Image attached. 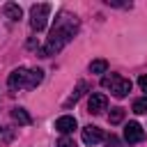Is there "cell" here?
I'll return each mask as SVG.
<instances>
[{"label":"cell","instance_id":"7a4b0ae2","mask_svg":"<svg viewBox=\"0 0 147 147\" xmlns=\"http://www.w3.org/2000/svg\"><path fill=\"white\" fill-rule=\"evenodd\" d=\"M101 85H103V87H108V90H110V94H113V96H117V99H122V96H126V94L131 92V80H129V78H124V76H117V74L106 76V78L101 80Z\"/></svg>","mask_w":147,"mask_h":147},{"label":"cell","instance_id":"4fadbf2b","mask_svg":"<svg viewBox=\"0 0 147 147\" xmlns=\"http://www.w3.org/2000/svg\"><path fill=\"white\" fill-rule=\"evenodd\" d=\"M131 110H133V113H138V115H145V113H147V94H145V96H140V99H136Z\"/></svg>","mask_w":147,"mask_h":147},{"label":"cell","instance_id":"30bf717a","mask_svg":"<svg viewBox=\"0 0 147 147\" xmlns=\"http://www.w3.org/2000/svg\"><path fill=\"white\" fill-rule=\"evenodd\" d=\"M85 90H87V83H78V87H76V90H74V94H71V96H69V99H67V101H64V108H69V106H71V103H76V101H78V99H80V94H83V92H85Z\"/></svg>","mask_w":147,"mask_h":147},{"label":"cell","instance_id":"7c38bea8","mask_svg":"<svg viewBox=\"0 0 147 147\" xmlns=\"http://www.w3.org/2000/svg\"><path fill=\"white\" fill-rule=\"evenodd\" d=\"M5 11H7V16H9L11 21H18V18H21V14H23V11H21V7H18V5H14V2L5 5Z\"/></svg>","mask_w":147,"mask_h":147},{"label":"cell","instance_id":"8992f818","mask_svg":"<svg viewBox=\"0 0 147 147\" xmlns=\"http://www.w3.org/2000/svg\"><path fill=\"white\" fill-rule=\"evenodd\" d=\"M87 108H90V113H92V115L103 113V110L108 108V96H106V94H101V92L92 94V96H90V101H87Z\"/></svg>","mask_w":147,"mask_h":147},{"label":"cell","instance_id":"5bb4252c","mask_svg":"<svg viewBox=\"0 0 147 147\" xmlns=\"http://www.w3.org/2000/svg\"><path fill=\"white\" fill-rule=\"evenodd\" d=\"M106 69H108V62L106 60H94L90 64V71L92 74H106Z\"/></svg>","mask_w":147,"mask_h":147},{"label":"cell","instance_id":"ba28073f","mask_svg":"<svg viewBox=\"0 0 147 147\" xmlns=\"http://www.w3.org/2000/svg\"><path fill=\"white\" fill-rule=\"evenodd\" d=\"M55 129H57L62 136L74 133V129H76V117H71V115H62V117H57V119H55Z\"/></svg>","mask_w":147,"mask_h":147},{"label":"cell","instance_id":"8fae6325","mask_svg":"<svg viewBox=\"0 0 147 147\" xmlns=\"http://www.w3.org/2000/svg\"><path fill=\"white\" fill-rule=\"evenodd\" d=\"M11 119H14V122H18V124H30V122H32V119H30V115H28L23 108H14V110H11Z\"/></svg>","mask_w":147,"mask_h":147},{"label":"cell","instance_id":"6da1fadb","mask_svg":"<svg viewBox=\"0 0 147 147\" xmlns=\"http://www.w3.org/2000/svg\"><path fill=\"white\" fill-rule=\"evenodd\" d=\"M76 25H78V23H76V16L71 18L69 14H62V16L57 18V23L53 25L46 46L41 48V57H48V55H55L57 51H62V48L74 39V34H76Z\"/></svg>","mask_w":147,"mask_h":147},{"label":"cell","instance_id":"3957f363","mask_svg":"<svg viewBox=\"0 0 147 147\" xmlns=\"http://www.w3.org/2000/svg\"><path fill=\"white\" fill-rule=\"evenodd\" d=\"M48 14H51V5H48V2L32 5V7H30V28H32L34 32H41V30L46 28Z\"/></svg>","mask_w":147,"mask_h":147},{"label":"cell","instance_id":"2e32d148","mask_svg":"<svg viewBox=\"0 0 147 147\" xmlns=\"http://www.w3.org/2000/svg\"><path fill=\"white\" fill-rule=\"evenodd\" d=\"M57 147H76V142H74L69 136H62V138H60V142H57Z\"/></svg>","mask_w":147,"mask_h":147},{"label":"cell","instance_id":"52a82bcc","mask_svg":"<svg viewBox=\"0 0 147 147\" xmlns=\"http://www.w3.org/2000/svg\"><path fill=\"white\" fill-rule=\"evenodd\" d=\"M101 140H103V131H101L99 126H85V129H83V142H85V145L94 147V145H99Z\"/></svg>","mask_w":147,"mask_h":147},{"label":"cell","instance_id":"277c9868","mask_svg":"<svg viewBox=\"0 0 147 147\" xmlns=\"http://www.w3.org/2000/svg\"><path fill=\"white\" fill-rule=\"evenodd\" d=\"M145 138V131H142V126L138 124V122H129L126 126H124V140L129 142V145H136V142H140Z\"/></svg>","mask_w":147,"mask_h":147},{"label":"cell","instance_id":"9c48e42d","mask_svg":"<svg viewBox=\"0 0 147 147\" xmlns=\"http://www.w3.org/2000/svg\"><path fill=\"white\" fill-rule=\"evenodd\" d=\"M41 80H44V71H41V69H30V71H28V87H30V90L37 87Z\"/></svg>","mask_w":147,"mask_h":147},{"label":"cell","instance_id":"e0dca14e","mask_svg":"<svg viewBox=\"0 0 147 147\" xmlns=\"http://www.w3.org/2000/svg\"><path fill=\"white\" fill-rule=\"evenodd\" d=\"M138 85H140V90H142V92H145V94H147V74H145V76H140V78H138Z\"/></svg>","mask_w":147,"mask_h":147},{"label":"cell","instance_id":"5b68a950","mask_svg":"<svg viewBox=\"0 0 147 147\" xmlns=\"http://www.w3.org/2000/svg\"><path fill=\"white\" fill-rule=\"evenodd\" d=\"M28 71L30 69H14L11 74H9V78H7V85L11 87V90H16V87H28Z\"/></svg>","mask_w":147,"mask_h":147},{"label":"cell","instance_id":"9a60e30c","mask_svg":"<svg viewBox=\"0 0 147 147\" xmlns=\"http://www.w3.org/2000/svg\"><path fill=\"white\" fill-rule=\"evenodd\" d=\"M122 119H124V108H113L110 115H108V122L110 124H119Z\"/></svg>","mask_w":147,"mask_h":147}]
</instances>
